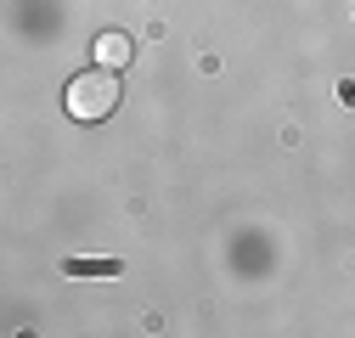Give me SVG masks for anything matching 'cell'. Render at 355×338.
<instances>
[{"label":"cell","instance_id":"7a4b0ae2","mask_svg":"<svg viewBox=\"0 0 355 338\" xmlns=\"http://www.w3.org/2000/svg\"><path fill=\"white\" fill-rule=\"evenodd\" d=\"M130 34H96V57H102V68H124L130 62Z\"/></svg>","mask_w":355,"mask_h":338},{"label":"cell","instance_id":"6da1fadb","mask_svg":"<svg viewBox=\"0 0 355 338\" xmlns=\"http://www.w3.org/2000/svg\"><path fill=\"white\" fill-rule=\"evenodd\" d=\"M62 107H68V118H79V124L107 118V113L119 107V79H113V68L73 73V79H68V91H62Z\"/></svg>","mask_w":355,"mask_h":338}]
</instances>
